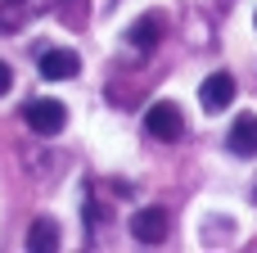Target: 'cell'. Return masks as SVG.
I'll use <instances>...</instances> for the list:
<instances>
[{"instance_id": "52a82bcc", "label": "cell", "mask_w": 257, "mask_h": 253, "mask_svg": "<svg viewBox=\"0 0 257 253\" xmlns=\"http://www.w3.org/2000/svg\"><path fill=\"white\" fill-rule=\"evenodd\" d=\"M45 9H54V0H9V9L0 14V32H18L27 18H36Z\"/></svg>"}, {"instance_id": "277c9868", "label": "cell", "mask_w": 257, "mask_h": 253, "mask_svg": "<svg viewBox=\"0 0 257 253\" xmlns=\"http://www.w3.org/2000/svg\"><path fill=\"white\" fill-rule=\"evenodd\" d=\"M131 235H136V244H163L167 240V213L163 208H136L131 213Z\"/></svg>"}, {"instance_id": "5b68a950", "label": "cell", "mask_w": 257, "mask_h": 253, "mask_svg": "<svg viewBox=\"0 0 257 253\" xmlns=\"http://www.w3.org/2000/svg\"><path fill=\"white\" fill-rule=\"evenodd\" d=\"M36 68H41L45 81H68V77L81 72V54H77V50H45Z\"/></svg>"}, {"instance_id": "7a4b0ae2", "label": "cell", "mask_w": 257, "mask_h": 253, "mask_svg": "<svg viewBox=\"0 0 257 253\" xmlns=\"http://www.w3.org/2000/svg\"><path fill=\"white\" fill-rule=\"evenodd\" d=\"M23 122L36 131V136H59L68 127V109L59 100H27L23 104Z\"/></svg>"}, {"instance_id": "6da1fadb", "label": "cell", "mask_w": 257, "mask_h": 253, "mask_svg": "<svg viewBox=\"0 0 257 253\" xmlns=\"http://www.w3.org/2000/svg\"><path fill=\"white\" fill-rule=\"evenodd\" d=\"M145 136H154V140H163V145L181 140V136H185V118H181V109H176L172 100L149 104V113H145Z\"/></svg>"}, {"instance_id": "ba28073f", "label": "cell", "mask_w": 257, "mask_h": 253, "mask_svg": "<svg viewBox=\"0 0 257 253\" xmlns=\"http://www.w3.org/2000/svg\"><path fill=\"white\" fill-rule=\"evenodd\" d=\"M158 36H163V18H158V14H145V18H136V23H131V32H126V41H131L136 50H149V45H158Z\"/></svg>"}, {"instance_id": "3957f363", "label": "cell", "mask_w": 257, "mask_h": 253, "mask_svg": "<svg viewBox=\"0 0 257 253\" xmlns=\"http://www.w3.org/2000/svg\"><path fill=\"white\" fill-rule=\"evenodd\" d=\"M199 104H203V113H221V109H230V104H235V77H230V72H212V77H203V86H199Z\"/></svg>"}, {"instance_id": "8992f818", "label": "cell", "mask_w": 257, "mask_h": 253, "mask_svg": "<svg viewBox=\"0 0 257 253\" xmlns=\"http://www.w3.org/2000/svg\"><path fill=\"white\" fill-rule=\"evenodd\" d=\"M226 145H230V154H235V158H257V113L235 118V127H230V136H226Z\"/></svg>"}, {"instance_id": "30bf717a", "label": "cell", "mask_w": 257, "mask_h": 253, "mask_svg": "<svg viewBox=\"0 0 257 253\" xmlns=\"http://www.w3.org/2000/svg\"><path fill=\"white\" fill-rule=\"evenodd\" d=\"M9 86H14V72H9V63H0V95H5Z\"/></svg>"}, {"instance_id": "9c48e42d", "label": "cell", "mask_w": 257, "mask_h": 253, "mask_svg": "<svg viewBox=\"0 0 257 253\" xmlns=\"http://www.w3.org/2000/svg\"><path fill=\"white\" fill-rule=\"evenodd\" d=\"M27 249L32 253H54L59 249V226L45 217V222H32V231H27Z\"/></svg>"}]
</instances>
